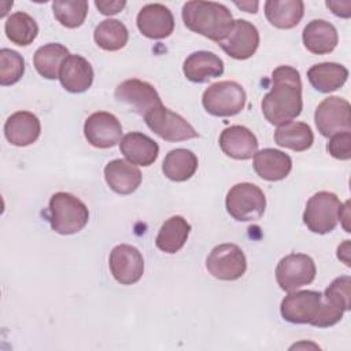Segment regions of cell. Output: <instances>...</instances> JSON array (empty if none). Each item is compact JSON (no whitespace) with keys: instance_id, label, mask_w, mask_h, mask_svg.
I'll list each match as a JSON object with an SVG mask.
<instances>
[{"instance_id":"obj_1","label":"cell","mask_w":351,"mask_h":351,"mask_svg":"<svg viewBox=\"0 0 351 351\" xmlns=\"http://www.w3.org/2000/svg\"><path fill=\"white\" fill-rule=\"evenodd\" d=\"M271 82V89L262 99V112L271 125L278 126L302 112V80L296 69L282 64L273 70Z\"/></svg>"},{"instance_id":"obj_2","label":"cell","mask_w":351,"mask_h":351,"mask_svg":"<svg viewBox=\"0 0 351 351\" xmlns=\"http://www.w3.org/2000/svg\"><path fill=\"white\" fill-rule=\"evenodd\" d=\"M184 25L215 43L223 41L233 29L234 21L229 8L215 1L193 0L182 5Z\"/></svg>"},{"instance_id":"obj_3","label":"cell","mask_w":351,"mask_h":351,"mask_svg":"<svg viewBox=\"0 0 351 351\" xmlns=\"http://www.w3.org/2000/svg\"><path fill=\"white\" fill-rule=\"evenodd\" d=\"M49 223L59 234H74L85 228L89 219L82 200L67 192H56L49 199Z\"/></svg>"},{"instance_id":"obj_4","label":"cell","mask_w":351,"mask_h":351,"mask_svg":"<svg viewBox=\"0 0 351 351\" xmlns=\"http://www.w3.org/2000/svg\"><path fill=\"white\" fill-rule=\"evenodd\" d=\"M245 99V90L239 82L218 81L203 92L202 104L214 117H232L244 108Z\"/></svg>"},{"instance_id":"obj_5","label":"cell","mask_w":351,"mask_h":351,"mask_svg":"<svg viewBox=\"0 0 351 351\" xmlns=\"http://www.w3.org/2000/svg\"><path fill=\"white\" fill-rule=\"evenodd\" d=\"M226 210L232 218L240 222L258 221L266 208L263 191L251 182L233 185L226 195Z\"/></svg>"},{"instance_id":"obj_6","label":"cell","mask_w":351,"mask_h":351,"mask_svg":"<svg viewBox=\"0 0 351 351\" xmlns=\"http://www.w3.org/2000/svg\"><path fill=\"white\" fill-rule=\"evenodd\" d=\"M340 210L341 202L339 197L332 192L321 191L308 199L303 214V222L313 233L325 234L336 228Z\"/></svg>"},{"instance_id":"obj_7","label":"cell","mask_w":351,"mask_h":351,"mask_svg":"<svg viewBox=\"0 0 351 351\" xmlns=\"http://www.w3.org/2000/svg\"><path fill=\"white\" fill-rule=\"evenodd\" d=\"M144 119L147 126L166 141H185L199 137V133L185 118L163 104L147 112Z\"/></svg>"},{"instance_id":"obj_8","label":"cell","mask_w":351,"mask_h":351,"mask_svg":"<svg viewBox=\"0 0 351 351\" xmlns=\"http://www.w3.org/2000/svg\"><path fill=\"white\" fill-rule=\"evenodd\" d=\"M208 273L223 281H234L247 270V259L243 250L233 243H223L211 250L206 259Z\"/></svg>"},{"instance_id":"obj_9","label":"cell","mask_w":351,"mask_h":351,"mask_svg":"<svg viewBox=\"0 0 351 351\" xmlns=\"http://www.w3.org/2000/svg\"><path fill=\"white\" fill-rule=\"evenodd\" d=\"M317 274L315 263L306 254H289L280 259L276 267V280L285 292L296 291L314 281Z\"/></svg>"},{"instance_id":"obj_10","label":"cell","mask_w":351,"mask_h":351,"mask_svg":"<svg viewBox=\"0 0 351 351\" xmlns=\"http://www.w3.org/2000/svg\"><path fill=\"white\" fill-rule=\"evenodd\" d=\"M350 103L339 96L324 99L315 108L314 121L318 132L324 137H330L341 132H351Z\"/></svg>"},{"instance_id":"obj_11","label":"cell","mask_w":351,"mask_h":351,"mask_svg":"<svg viewBox=\"0 0 351 351\" xmlns=\"http://www.w3.org/2000/svg\"><path fill=\"white\" fill-rule=\"evenodd\" d=\"M322 306V293L318 291H292L280 306L281 315L291 324H313Z\"/></svg>"},{"instance_id":"obj_12","label":"cell","mask_w":351,"mask_h":351,"mask_svg":"<svg viewBox=\"0 0 351 351\" xmlns=\"http://www.w3.org/2000/svg\"><path fill=\"white\" fill-rule=\"evenodd\" d=\"M108 266L112 277L122 285L136 284L144 273L141 252L129 244H119L111 250Z\"/></svg>"},{"instance_id":"obj_13","label":"cell","mask_w":351,"mask_h":351,"mask_svg":"<svg viewBox=\"0 0 351 351\" xmlns=\"http://www.w3.org/2000/svg\"><path fill=\"white\" fill-rule=\"evenodd\" d=\"M84 134L92 147L111 148L121 141L122 125L114 114L97 111L86 118Z\"/></svg>"},{"instance_id":"obj_14","label":"cell","mask_w":351,"mask_h":351,"mask_svg":"<svg viewBox=\"0 0 351 351\" xmlns=\"http://www.w3.org/2000/svg\"><path fill=\"white\" fill-rule=\"evenodd\" d=\"M114 96L118 101L128 104L140 115H145L152 108L162 104L160 96L156 89L145 81L130 78L121 82L114 92Z\"/></svg>"},{"instance_id":"obj_15","label":"cell","mask_w":351,"mask_h":351,"mask_svg":"<svg viewBox=\"0 0 351 351\" xmlns=\"http://www.w3.org/2000/svg\"><path fill=\"white\" fill-rule=\"evenodd\" d=\"M219 47L233 59H248L259 47V32L254 23L245 19H237L229 36L219 43Z\"/></svg>"},{"instance_id":"obj_16","label":"cell","mask_w":351,"mask_h":351,"mask_svg":"<svg viewBox=\"0 0 351 351\" xmlns=\"http://www.w3.org/2000/svg\"><path fill=\"white\" fill-rule=\"evenodd\" d=\"M136 23L143 36L154 40L166 38L174 30L171 11L159 3L144 5L137 14Z\"/></svg>"},{"instance_id":"obj_17","label":"cell","mask_w":351,"mask_h":351,"mask_svg":"<svg viewBox=\"0 0 351 351\" xmlns=\"http://www.w3.org/2000/svg\"><path fill=\"white\" fill-rule=\"evenodd\" d=\"M256 136L245 126L232 125L222 130L219 147L225 155L237 160L251 159L258 151Z\"/></svg>"},{"instance_id":"obj_18","label":"cell","mask_w":351,"mask_h":351,"mask_svg":"<svg viewBox=\"0 0 351 351\" xmlns=\"http://www.w3.org/2000/svg\"><path fill=\"white\" fill-rule=\"evenodd\" d=\"M41 133V123L37 115L30 111H16L4 123V136L15 147L33 144Z\"/></svg>"},{"instance_id":"obj_19","label":"cell","mask_w":351,"mask_h":351,"mask_svg":"<svg viewBox=\"0 0 351 351\" xmlns=\"http://www.w3.org/2000/svg\"><path fill=\"white\" fill-rule=\"evenodd\" d=\"M93 69L90 63L81 55H70L62 64L59 81L70 93H82L88 90L93 82Z\"/></svg>"},{"instance_id":"obj_20","label":"cell","mask_w":351,"mask_h":351,"mask_svg":"<svg viewBox=\"0 0 351 351\" xmlns=\"http://www.w3.org/2000/svg\"><path fill=\"white\" fill-rule=\"evenodd\" d=\"M184 75L191 82L203 84L223 73L222 59L210 51H196L191 53L182 66Z\"/></svg>"},{"instance_id":"obj_21","label":"cell","mask_w":351,"mask_h":351,"mask_svg":"<svg viewBox=\"0 0 351 351\" xmlns=\"http://www.w3.org/2000/svg\"><path fill=\"white\" fill-rule=\"evenodd\" d=\"M123 156L133 165L148 167L159 155V145L151 137L141 132H130L125 134L119 143Z\"/></svg>"},{"instance_id":"obj_22","label":"cell","mask_w":351,"mask_h":351,"mask_svg":"<svg viewBox=\"0 0 351 351\" xmlns=\"http://www.w3.org/2000/svg\"><path fill=\"white\" fill-rule=\"evenodd\" d=\"M104 178L110 189L119 195L133 193L141 184V171L133 163L114 159L104 167Z\"/></svg>"},{"instance_id":"obj_23","label":"cell","mask_w":351,"mask_h":351,"mask_svg":"<svg viewBox=\"0 0 351 351\" xmlns=\"http://www.w3.org/2000/svg\"><path fill=\"white\" fill-rule=\"evenodd\" d=\"M292 169V159L288 154L274 149L265 148L256 151L254 155V170L255 173L266 181H280L284 180Z\"/></svg>"},{"instance_id":"obj_24","label":"cell","mask_w":351,"mask_h":351,"mask_svg":"<svg viewBox=\"0 0 351 351\" xmlns=\"http://www.w3.org/2000/svg\"><path fill=\"white\" fill-rule=\"evenodd\" d=\"M302 38L307 51L315 55L332 52L339 43L336 27L324 19H313L308 22L303 29Z\"/></svg>"},{"instance_id":"obj_25","label":"cell","mask_w":351,"mask_h":351,"mask_svg":"<svg viewBox=\"0 0 351 351\" xmlns=\"http://www.w3.org/2000/svg\"><path fill=\"white\" fill-rule=\"evenodd\" d=\"M307 78L314 89L322 93H329L346 84L348 70L340 63L324 62L313 64L307 71Z\"/></svg>"},{"instance_id":"obj_26","label":"cell","mask_w":351,"mask_h":351,"mask_svg":"<svg viewBox=\"0 0 351 351\" xmlns=\"http://www.w3.org/2000/svg\"><path fill=\"white\" fill-rule=\"evenodd\" d=\"M265 15L274 27L292 29L304 15V3L302 0H267Z\"/></svg>"},{"instance_id":"obj_27","label":"cell","mask_w":351,"mask_h":351,"mask_svg":"<svg viewBox=\"0 0 351 351\" xmlns=\"http://www.w3.org/2000/svg\"><path fill=\"white\" fill-rule=\"evenodd\" d=\"M191 233L189 222L181 215H173L163 222L155 239L156 247L166 254L178 252Z\"/></svg>"},{"instance_id":"obj_28","label":"cell","mask_w":351,"mask_h":351,"mask_svg":"<svg viewBox=\"0 0 351 351\" xmlns=\"http://www.w3.org/2000/svg\"><path fill=\"white\" fill-rule=\"evenodd\" d=\"M197 156L186 148H176L167 152L165 156L162 171L163 174L176 182L189 180L197 170Z\"/></svg>"},{"instance_id":"obj_29","label":"cell","mask_w":351,"mask_h":351,"mask_svg":"<svg viewBox=\"0 0 351 351\" xmlns=\"http://www.w3.org/2000/svg\"><path fill=\"white\" fill-rule=\"evenodd\" d=\"M274 141L280 147L302 152L313 145L314 134L307 123L289 121L278 125L274 132Z\"/></svg>"},{"instance_id":"obj_30","label":"cell","mask_w":351,"mask_h":351,"mask_svg":"<svg viewBox=\"0 0 351 351\" xmlns=\"http://www.w3.org/2000/svg\"><path fill=\"white\" fill-rule=\"evenodd\" d=\"M70 56L69 49L59 43H48L40 47L33 56V63L37 73L47 78H59V71L63 62Z\"/></svg>"},{"instance_id":"obj_31","label":"cell","mask_w":351,"mask_h":351,"mask_svg":"<svg viewBox=\"0 0 351 351\" xmlns=\"http://www.w3.org/2000/svg\"><path fill=\"white\" fill-rule=\"evenodd\" d=\"M4 32L11 43L19 47H26L36 40L38 34V26L33 16L23 11H16L7 18L4 23Z\"/></svg>"},{"instance_id":"obj_32","label":"cell","mask_w":351,"mask_h":351,"mask_svg":"<svg viewBox=\"0 0 351 351\" xmlns=\"http://www.w3.org/2000/svg\"><path fill=\"white\" fill-rule=\"evenodd\" d=\"M95 43L104 51H118L129 40L128 27L118 19L101 21L93 33Z\"/></svg>"},{"instance_id":"obj_33","label":"cell","mask_w":351,"mask_h":351,"mask_svg":"<svg viewBox=\"0 0 351 351\" xmlns=\"http://www.w3.org/2000/svg\"><path fill=\"white\" fill-rule=\"evenodd\" d=\"M52 10L56 21L69 29L80 27L88 14V1L85 0H55Z\"/></svg>"},{"instance_id":"obj_34","label":"cell","mask_w":351,"mask_h":351,"mask_svg":"<svg viewBox=\"0 0 351 351\" xmlns=\"http://www.w3.org/2000/svg\"><path fill=\"white\" fill-rule=\"evenodd\" d=\"M25 73V59L10 48L0 49V84L3 86L16 84Z\"/></svg>"},{"instance_id":"obj_35","label":"cell","mask_w":351,"mask_h":351,"mask_svg":"<svg viewBox=\"0 0 351 351\" xmlns=\"http://www.w3.org/2000/svg\"><path fill=\"white\" fill-rule=\"evenodd\" d=\"M324 299L343 311H348L351 307V278L350 276H341L335 278L325 289Z\"/></svg>"},{"instance_id":"obj_36","label":"cell","mask_w":351,"mask_h":351,"mask_svg":"<svg viewBox=\"0 0 351 351\" xmlns=\"http://www.w3.org/2000/svg\"><path fill=\"white\" fill-rule=\"evenodd\" d=\"M326 149L335 159L348 160L351 158V132H341L330 136Z\"/></svg>"},{"instance_id":"obj_37","label":"cell","mask_w":351,"mask_h":351,"mask_svg":"<svg viewBox=\"0 0 351 351\" xmlns=\"http://www.w3.org/2000/svg\"><path fill=\"white\" fill-rule=\"evenodd\" d=\"M95 5L103 15H115L119 11L123 10L126 5L125 0H115V1H108V0H96Z\"/></svg>"},{"instance_id":"obj_38","label":"cell","mask_w":351,"mask_h":351,"mask_svg":"<svg viewBox=\"0 0 351 351\" xmlns=\"http://www.w3.org/2000/svg\"><path fill=\"white\" fill-rule=\"evenodd\" d=\"M326 7L330 8L335 15L341 16V18H350V15H351V11H350L351 1H348V0H346V1H326Z\"/></svg>"},{"instance_id":"obj_39","label":"cell","mask_w":351,"mask_h":351,"mask_svg":"<svg viewBox=\"0 0 351 351\" xmlns=\"http://www.w3.org/2000/svg\"><path fill=\"white\" fill-rule=\"evenodd\" d=\"M350 240H344L341 245L337 247V258L346 263V266L350 267Z\"/></svg>"},{"instance_id":"obj_40","label":"cell","mask_w":351,"mask_h":351,"mask_svg":"<svg viewBox=\"0 0 351 351\" xmlns=\"http://www.w3.org/2000/svg\"><path fill=\"white\" fill-rule=\"evenodd\" d=\"M239 8L244 10L245 12H251V14H255L258 11V5L259 3L258 1H241V3H234Z\"/></svg>"}]
</instances>
